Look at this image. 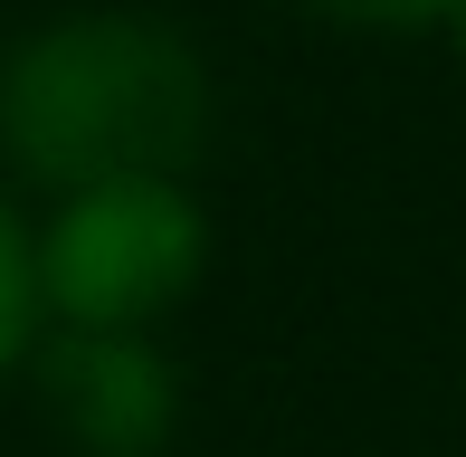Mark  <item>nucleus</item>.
Listing matches in <instances>:
<instances>
[{"label":"nucleus","mask_w":466,"mask_h":457,"mask_svg":"<svg viewBox=\"0 0 466 457\" xmlns=\"http://www.w3.org/2000/svg\"><path fill=\"white\" fill-rule=\"evenodd\" d=\"M0 153L48 200L190 181L209 153V67L153 10H67L0 57Z\"/></svg>","instance_id":"f257e3e1"},{"label":"nucleus","mask_w":466,"mask_h":457,"mask_svg":"<svg viewBox=\"0 0 466 457\" xmlns=\"http://www.w3.org/2000/svg\"><path fill=\"white\" fill-rule=\"evenodd\" d=\"M209 267V210L190 181H105L38 219V305L57 334H153Z\"/></svg>","instance_id":"f03ea898"},{"label":"nucleus","mask_w":466,"mask_h":457,"mask_svg":"<svg viewBox=\"0 0 466 457\" xmlns=\"http://www.w3.org/2000/svg\"><path fill=\"white\" fill-rule=\"evenodd\" d=\"M29 391L76 457H162L181 429V371L153 334H38Z\"/></svg>","instance_id":"7ed1b4c3"},{"label":"nucleus","mask_w":466,"mask_h":457,"mask_svg":"<svg viewBox=\"0 0 466 457\" xmlns=\"http://www.w3.org/2000/svg\"><path fill=\"white\" fill-rule=\"evenodd\" d=\"M38 334H48V305H38V228L0 200V381L29 371Z\"/></svg>","instance_id":"20e7f679"},{"label":"nucleus","mask_w":466,"mask_h":457,"mask_svg":"<svg viewBox=\"0 0 466 457\" xmlns=\"http://www.w3.org/2000/svg\"><path fill=\"white\" fill-rule=\"evenodd\" d=\"M295 10L333 19V29H371V38H400V29H448L466 0H295Z\"/></svg>","instance_id":"39448f33"},{"label":"nucleus","mask_w":466,"mask_h":457,"mask_svg":"<svg viewBox=\"0 0 466 457\" xmlns=\"http://www.w3.org/2000/svg\"><path fill=\"white\" fill-rule=\"evenodd\" d=\"M438 38H448V48H457V67H466V10L448 19V29H438Z\"/></svg>","instance_id":"423d86ee"},{"label":"nucleus","mask_w":466,"mask_h":457,"mask_svg":"<svg viewBox=\"0 0 466 457\" xmlns=\"http://www.w3.org/2000/svg\"><path fill=\"white\" fill-rule=\"evenodd\" d=\"M0 57H10V48H0Z\"/></svg>","instance_id":"0eeeda50"}]
</instances>
